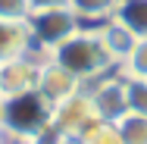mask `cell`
I'll return each mask as SVG.
<instances>
[{
  "label": "cell",
  "instance_id": "cell-1",
  "mask_svg": "<svg viewBox=\"0 0 147 144\" xmlns=\"http://www.w3.org/2000/svg\"><path fill=\"white\" fill-rule=\"evenodd\" d=\"M50 59L59 63L63 69H69L82 85H91L100 75H110V72L119 69L113 53L107 50V41H103L97 25H82L72 38H66L50 53Z\"/></svg>",
  "mask_w": 147,
  "mask_h": 144
},
{
  "label": "cell",
  "instance_id": "cell-2",
  "mask_svg": "<svg viewBox=\"0 0 147 144\" xmlns=\"http://www.w3.org/2000/svg\"><path fill=\"white\" fill-rule=\"evenodd\" d=\"M50 110L53 107L38 91L3 97V138L6 141H31L50 122Z\"/></svg>",
  "mask_w": 147,
  "mask_h": 144
},
{
  "label": "cell",
  "instance_id": "cell-3",
  "mask_svg": "<svg viewBox=\"0 0 147 144\" xmlns=\"http://www.w3.org/2000/svg\"><path fill=\"white\" fill-rule=\"evenodd\" d=\"M28 34H31V50H38L41 57H50L66 38H72L75 31L82 28V19L66 6H41V9H31L28 19Z\"/></svg>",
  "mask_w": 147,
  "mask_h": 144
},
{
  "label": "cell",
  "instance_id": "cell-4",
  "mask_svg": "<svg viewBox=\"0 0 147 144\" xmlns=\"http://www.w3.org/2000/svg\"><path fill=\"white\" fill-rule=\"evenodd\" d=\"M88 91L91 103H94V110L97 116L103 119V122H119L122 116L128 113V91H125V75L122 72H110V75H100L97 82H91L85 85Z\"/></svg>",
  "mask_w": 147,
  "mask_h": 144
},
{
  "label": "cell",
  "instance_id": "cell-5",
  "mask_svg": "<svg viewBox=\"0 0 147 144\" xmlns=\"http://www.w3.org/2000/svg\"><path fill=\"white\" fill-rule=\"evenodd\" d=\"M97 119H100V116H97V110H94V103H91V97H88L85 88H82L78 94H72V97H66L63 103H57V107L50 110V122L57 125L66 138H82Z\"/></svg>",
  "mask_w": 147,
  "mask_h": 144
},
{
  "label": "cell",
  "instance_id": "cell-6",
  "mask_svg": "<svg viewBox=\"0 0 147 144\" xmlns=\"http://www.w3.org/2000/svg\"><path fill=\"white\" fill-rule=\"evenodd\" d=\"M41 53L28 50L22 57H13L6 63H0V94L3 97H13V94H25L34 91L38 85V72H41Z\"/></svg>",
  "mask_w": 147,
  "mask_h": 144
},
{
  "label": "cell",
  "instance_id": "cell-7",
  "mask_svg": "<svg viewBox=\"0 0 147 144\" xmlns=\"http://www.w3.org/2000/svg\"><path fill=\"white\" fill-rule=\"evenodd\" d=\"M82 88H85V85H82L69 69H63V66L53 63L50 57L41 59V72H38V85H34V91H38L50 107H57V103H63L66 97L78 94Z\"/></svg>",
  "mask_w": 147,
  "mask_h": 144
},
{
  "label": "cell",
  "instance_id": "cell-8",
  "mask_svg": "<svg viewBox=\"0 0 147 144\" xmlns=\"http://www.w3.org/2000/svg\"><path fill=\"white\" fill-rule=\"evenodd\" d=\"M31 50V34L25 22H16V19H0V63L13 57H22Z\"/></svg>",
  "mask_w": 147,
  "mask_h": 144
},
{
  "label": "cell",
  "instance_id": "cell-9",
  "mask_svg": "<svg viewBox=\"0 0 147 144\" xmlns=\"http://www.w3.org/2000/svg\"><path fill=\"white\" fill-rule=\"evenodd\" d=\"M97 28H100V34H103V41H107V50L113 53L116 66H122V63H125V57L131 53V47L138 44V38H135L131 31L125 28V25H119L116 19H107V22H100Z\"/></svg>",
  "mask_w": 147,
  "mask_h": 144
},
{
  "label": "cell",
  "instance_id": "cell-10",
  "mask_svg": "<svg viewBox=\"0 0 147 144\" xmlns=\"http://www.w3.org/2000/svg\"><path fill=\"white\" fill-rule=\"evenodd\" d=\"M113 19L131 31L135 38L147 34V0H116Z\"/></svg>",
  "mask_w": 147,
  "mask_h": 144
},
{
  "label": "cell",
  "instance_id": "cell-11",
  "mask_svg": "<svg viewBox=\"0 0 147 144\" xmlns=\"http://www.w3.org/2000/svg\"><path fill=\"white\" fill-rule=\"evenodd\" d=\"M116 0H69V9L82 19V25H100L113 19Z\"/></svg>",
  "mask_w": 147,
  "mask_h": 144
},
{
  "label": "cell",
  "instance_id": "cell-12",
  "mask_svg": "<svg viewBox=\"0 0 147 144\" xmlns=\"http://www.w3.org/2000/svg\"><path fill=\"white\" fill-rule=\"evenodd\" d=\"M116 128H119L122 144H147V116L125 113V116L116 122Z\"/></svg>",
  "mask_w": 147,
  "mask_h": 144
},
{
  "label": "cell",
  "instance_id": "cell-13",
  "mask_svg": "<svg viewBox=\"0 0 147 144\" xmlns=\"http://www.w3.org/2000/svg\"><path fill=\"white\" fill-rule=\"evenodd\" d=\"M119 72L128 75V78H147V34L138 38V44L131 47V53L119 66Z\"/></svg>",
  "mask_w": 147,
  "mask_h": 144
},
{
  "label": "cell",
  "instance_id": "cell-14",
  "mask_svg": "<svg viewBox=\"0 0 147 144\" xmlns=\"http://www.w3.org/2000/svg\"><path fill=\"white\" fill-rule=\"evenodd\" d=\"M82 144H122V138H119L116 122H103V119H97L88 132L82 135Z\"/></svg>",
  "mask_w": 147,
  "mask_h": 144
},
{
  "label": "cell",
  "instance_id": "cell-15",
  "mask_svg": "<svg viewBox=\"0 0 147 144\" xmlns=\"http://www.w3.org/2000/svg\"><path fill=\"white\" fill-rule=\"evenodd\" d=\"M125 91H128V113L147 116V78H128L125 75Z\"/></svg>",
  "mask_w": 147,
  "mask_h": 144
},
{
  "label": "cell",
  "instance_id": "cell-16",
  "mask_svg": "<svg viewBox=\"0 0 147 144\" xmlns=\"http://www.w3.org/2000/svg\"><path fill=\"white\" fill-rule=\"evenodd\" d=\"M31 13L28 0H0V19H16V22H25Z\"/></svg>",
  "mask_w": 147,
  "mask_h": 144
},
{
  "label": "cell",
  "instance_id": "cell-17",
  "mask_svg": "<svg viewBox=\"0 0 147 144\" xmlns=\"http://www.w3.org/2000/svg\"><path fill=\"white\" fill-rule=\"evenodd\" d=\"M31 9H41V6H66L69 0H28Z\"/></svg>",
  "mask_w": 147,
  "mask_h": 144
},
{
  "label": "cell",
  "instance_id": "cell-18",
  "mask_svg": "<svg viewBox=\"0 0 147 144\" xmlns=\"http://www.w3.org/2000/svg\"><path fill=\"white\" fill-rule=\"evenodd\" d=\"M0 135H3V94H0Z\"/></svg>",
  "mask_w": 147,
  "mask_h": 144
},
{
  "label": "cell",
  "instance_id": "cell-19",
  "mask_svg": "<svg viewBox=\"0 0 147 144\" xmlns=\"http://www.w3.org/2000/svg\"><path fill=\"white\" fill-rule=\"evenodd\" d=\"M63 144H82V138H66Z\"/></svg>",
  "mask_w": 147,
  "mask_h": 144
},
{
  "label": "cell",
  "instance_id": "cell-20",
  "mask_svg": "<svg viewBox=\"0 0 147 144\" xmlns=\"http://www.w3.org/2000/svg\"><path fill=\"white\" fill-rule=\"evenodd\" d=\"M6 144H28V141H6Z\"/></svg>",
  "mask_w": 147,
  "mask_h": 144
},
{
  "label": "cell",
  "instance_id": "cell-21",
  "mask_svg": "<svg viewBox=\"0 0 147 144\" xmlns=\"http://www.w3.org/2000/svg\"><path fill=\"white\" fill-rule=\"evenodd\" d=\"M0 144H6V138H3V135H0Z\"/></svg>",
  "mask_w": 147,
  "mask_h": 144
}]
</instances>
